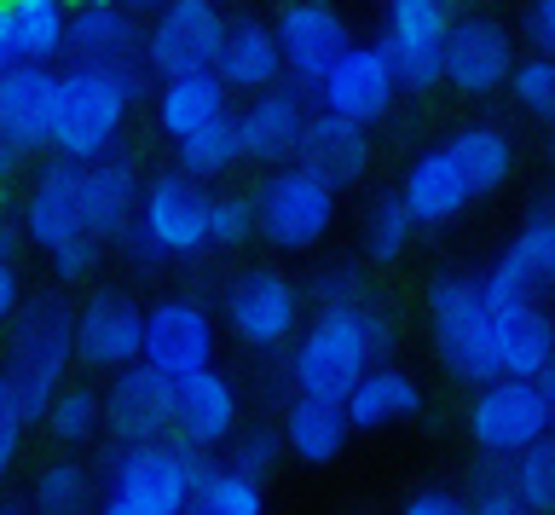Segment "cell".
I'll return each instance as SVG.
<instances>
[{
    "label": "cell",
    "instance_id": "cell-1",
    "mask_svg": "<svg viewBox=\"0 0 555 515\" xmlns=\"http://www.w3.org/2000/svg\"><path fill=\"white\" fill-rule=\"evenodd\" d=\"M393 348L399 324L382 301L319 307L312 324H301V336L289 342V394L341 405L364 383V371L393 365Z\"/></svg>",
    "mask_w": 555,
    "mask_h": 515
},
{
    "label": "cell",
    "instance_id": "cell-2",
    "mask_svg": "<svg viewBox=\"0 0 555 515\" xmlns=\"http://www.w3.org/2000/svg\"><path fill=\"white\" fill-rule=\"evenodd\" d=\"M428 342L440 371L457 388L498 383V348H492V307L480 296V272H434L428 296Z\"/></svg>",
    "mask_w": 555,
    "mask_h": 515
},
{
    "label": "cell",
    "instance_id": "cell-3",
    "mask_svg": "<svg viewBox=\"0 0 555 515\" xmlns=\"http://www.w3.org/2000/svg\"><path fill=\"white\" fill-rule=\"evenodd\" d=\"M128 93L93 64L59 70V116H52V157L59 163H99L121 151V123H128Z\"/></svg>",
    "mask_w": 555,
    "mask_h": 515
},
{
    "label": "cell",
    "instance_id": "cell-4",
    "mask_svg": "<svg viewBox=\"0 0 555 515\" xmlns=\"http://www.w3.org/2000/svg\"><path fill=\"white\" fill-rule=\"evenodd\" d=\"M336 209H341L336 185H324L301 163H284L255 192V237H267L278 255L319 249L330 237V227H336Z\"/></svg>",
    "mask_w": 555,
    "mask_h": 515
},
{
    "label": "cell",
    "instance_id": "cell-5",
    "mask_svg": "<svg viewBox=\"0 0 555 515\" xmlns=\"http://www.w3.org/2000/svg\"><path fill=\"white\" fill-rule=\"evenodd\" d=\"M191 475H197V452L180 440H145V446H111L104 463V498L139 504L151 515H185Z\"/></svg>",
    "mask_w": 555,
    "mask_h": 515
},
{
    "label": "cell",
    "instance_id": "cell-6",
    "mask_svg": "<svg viewBox=\"0 0 555 515\" xmlns=\"http://www.w3.org/2000/svg\"><path fill=\"white\" fill-rule=\"evenodd\" d=\"M220 313L249 353H284L301 336V289L278 267H249L225 284Z\"/></svg>",
    "mask_w": 555,
    "mask_h": 515
},
{
    "label": "cell",
    "instance_id": "cell-7",
    "mask_svg": "<svg viewBox=\"0 0 555 515\" xmlns=\"http://www.w3.org/2000/svg\"><path fill=\"white\" fill-rule=\"evenodd\" d=\"M7 365L35 376V383L52 388V394L69 383V365H76V307H69L59 289L24 296L17 319L7 324Z\"/></svg>",
    "mask_w": 555,
    "mask_h": 515
},
{
    "label": "cell",
    "instance_id": "cell-8",
    "mask_svg": "<svg viewBox=\"0 0 555 515\" xmlns=\"http://www.w3.org/2000/svg\"><path fill=\"white\" fill-rule=\"evenodd\" d=\"M468 440H475L480 458H520L527 446H538L550 435V405L538 383H520V376H498V383L475 388V400H468Z\"/></svg>",
    "mask_w": 555,
    "mask_h": 515
},
{
    "label": "cell",
    "instance_id": "cell-9",
    "mask_svg": "<svg viewBox=\"0 0 555 515\" xmlns=\"http://www.w3.org/2000/svg\"><path fill=\"white\" fill-rule=\"evenodd\" d=\"M446 36H451V7L446 0H388L382 18V53H388L399 93H428L446 81Z\"/></svg>",
    "mask_w": 555,
    "mask_h": 515
},
{
    "label": "cell",
    "instance_id": "cell-10",
    "mask_svg": "<svg viewBox=\"0 0 555 515\" xmlns=\"http://www.w3.org/2000/svg\"><path fill=\"white\" fill-rule=\"evenodd\" d=\"M225 12L215 0H168L156 12V24L145 29V64L156 81H173V76H203L220 64V47H225Z\"/></svg>",
    "mask_w": 555,
    "mask_h": 515
},
{
    "label": "cell",
    "instance_id": "cell-11",
    "mask_svg": "<svg viewBox=\"0 0 555 515\" xmlns=\"http://www.w3.org/2000/svg\"><path fill=\"white\" fill-rule=\"evenodd\" d=\"M220 353V324L203 301L191 296H163L156 307H145V365L163 371L168 383H185L197 371H215Z\"/></svg>",
    "mask_w": 555,
    "mask_h": 515
},
{
    "label": "cell",
    "instance_id": "cell-12",
    "mask_svg": "<svg viewBox=\"0 0 555 515\" xmlns=\"http://www.w3.org/2000/svg\"><path fill=\"white\" fill-rule=\"evenodd\" d=\"M208 197L203 180L180 175V168H168V175H156L145 185V197H139V232L156 244L163 261H197L208 255Z\"/></svg>",
    "mask_w": 555,
    "mask_h": 515
},
{
    "label": "cell",
    "instance_id": "cell-13",
    "mask_svg": "<svg viewBox=\"0 0 555 515\" xmlns=\"http://www.w3.org/2000/svg\"><path fill=\"white\" fill-rule=\"evenodd\" d=\"M312 99H319L324 116H336V123H353V128L371 133V123H382V116L393 111L399 76H393V64H388V53H382L376 41H353L324 70V81L312 88Z\"/></svg>",
    "mask_w": 555,
    "mask_h": 515
},
{
    "label": "cell",
    "instance_id": "cell-14",
    "mask_svg": "<svg viewBox=\"0 0 555 515\" xmlns=\"http://www.w3.org/2000/svg\"><path fill=\"white\" fill-rule=\"evenodd\" d=\"M145 353V307L128 289H93L76 307V365L87 371H128Z\"/></svg>",
    "mask_w": 555,
    "mask_h": 515
},
{
    "label": "cell",
    "instance_id": "cell-15",
    "mask_svg": "<svg viewBox=\"0 0 555 515\" xmlns=\"http://www.w3.org/2000/svg\"><path fill=\"white\" fill-rule=\"evenodd\" d=\"M272 36H278V53H284V76H289L301 93L319 88L330 64H336L347 47H353V36H347V18L330 7V0H289V7L278 12Z\"/></svg>",
    "mask_w": 555,
    "mask_h": 515
},
{
    "label": "cell",
    "instance_id": "cell-16",
    "mask_svg": "<svg viewBox=\"0 0 555 515\" xmlns=\"http://www.w3.org/2000/svg\"><path fill=\"white\" fill-rule=\"evenodd\" d=\"M173 400H180V383H168L145 359L116 371L111 388H104V435H111V446L173 440Z\"/></svg>",
    "mask_w": 555,
    "mask_h": 515
},
{
    "label": "cell",
    "instance_id": "cell-17",
    "mask_svg": "<svg viewBox=\"0 0 555 515\" xmlns=\"http://www.w3.org/2000/svg\"><path fill=\"white\" fill-rule=\"evenodd\" d=\"M515 70V36L486 12H463L451 18L446 36V88H457L463 99H486L498 88H509Z\"/></svg>",
    "mask_w": 555,
    "mask_h": 515
},
{
    "label": "cell",
    "instance_id": "cell-18",
    "mask_svg": "<svg viewBox=\"0 0 555 515\" xmlns=\"http://www.w3.org/2000/svg\"><path fill=\"white\" fill-rule=\"evenodd\" d=\"M17 232L24 244H35L52 261L59 249L81 244L87 232V215H81V168L76 163H59L52 157L41 175L29 180V197H24V215H17Z\"/></svg>",
    "mask_w": 555,
    "mask_h": 515
},
{
    "label": "cell",
    "instance_id": "cell-19",
    "mask_svg": "<svg viewBox=\"0 0 555 515\" xmlns=\"http://www.w3.org/2000/svg\"><path fill=\"white\" fill-rule=\"evenodd\" d=\"M243 428V394L225 371H197L180 383V400H173V440L185 446V452L197 458H215L225 452V440H232Z\"/></svg>",
    "mask_w": 555,
    "mask_h": 515
},
{
    "label": "cell",
    "instance_id": "cell-20",
    "mask_svg": "<svg viewBox=\"0 0 555 515\" xmlns=\"http://www.w3.org/2000/svg\"><path fill=\"white\" fill-rule=\"evenodd\" d=\"M52 116H59V70L52 64H12L0 76V140L17 157L52 151Z\"/></svg>",
    "mask_w": 555,
    "mask_h": 515
},
{
    "label": "cell",
    "instance_id": "cell-21",
    "mask_svg": "<svg viewBox=\"0 0 555 515\" xmlns=\"http://www.w3.org/2000/svg\"><path fill=\"white\" fill-rule=\"evenodd\" d=\"M307 93L295 88H267V93H255L249 105L237 111V133H243V163H260V168H284L295 163V145H301V133H307Z\"/></svg>",
    "mask_w": 555,
    "mask_h": 515
},
{
    "label": "cell",
    "instance_id": "cell-22",
    "mask_svg": "<svg viewBox=\"0 0 555 515\" xmlns=\"http://www.w3.org/2000/svg\"><path fill=\"white\" fill-rule=\"evenodd\" d=\"M399 203H405V215L416 227H451V220L475 203V192H468L457 157H451L446 145H428V151H416L405 163V175H399Z\"/></svg>",
    "mask_w": 555,
    "mask_h": 515
},
{
    "label": "cell",
    "instance_id": "cell-23",
    "mask_svg": "<svg viewBox=\"0 0 555 515\" xmlns=\"http://www.w3.org/2000/svg\"><path fill=\"white\" fill-rule=\"evenodd\" d=\"M139 197H145L139 192V163L128 151H111V157L81 168V215H87V232H93L99 244H116V237L133 227Z\"/></svg>",
    "mask_w": 555,
    "mask_h": 515
},
{
    "label": "cell",
    "instance_id": "cell-24",
    "mask_svg": "<svg viewBox=\"0 0 555 515\" xmlns=\"http://www.w3.org/2000/svg\"><path fill=\"white\" fill-rule=\"evenodd\" d=\"M423 405H428V394H423V383H416L405 365L364 371V383L341 400L347 428H353V435H388V428L423 417Z\"/></svg>",
    "mask_w": 555,
    "mask_h": 515
},
{
    "label": "cell",
    "instance_id": "cell-25",
    "mask_svg": "<svg viewBox=\"0 0 555 515\" xmlns=\"http://www.w3.org/2000/svg\"><path fill=\"white\" fill-rule=\"evenodd\" d=\"M295 163L312 168L324 185L347 192V185H359L364 175H371V133L353 128V123H336V116H324V111H312L301 145H295Z\"/></svg>",
    "mask_w": 555,
    "mask_h": 515
},
{
    "label": "cell",
    "instance_id": "cell-26",
    "mask_svg": "<svg viewBox=\"0 0 555 515\" xmlns=\"http://www.w3.org/2000/svg\"><path fill=\"white\" fill-rule=\"evenodd\" d=\"M492 348H498V376H520L538 383L544 365L555 359V319L544 301H520L492 313Z\"/></svg>",
    "mask_w": 555,
    "mask_h": 515
},
{
    "label": "cell",
    "instance_id": "cell-27",
    "mask_svg": "<svg viewBox=\"0 0 555 515\" xmlns=\"http://www.w3.org/2000/svg\"><path fill=\"white\" fill-rule=\"evenodd\" d=\"M278 435H284V458L307 463V469H330L347 440H353V428H347V411L330 405V400H307V394H289L284 400V423H278Z\"/></svg>",
    "mask_w": 555,
    "mask_h": 515
},
{
    "label": "cell",
    "instance_id": "cell-28",
    "mask_svg": "<svg viewBox=\"0 0 555 515\" xmlns=\"http://www.w3.org/2000/svg\"><path fill=\"white\" fill-rule=\"evenodd\" d=\"M215 76L225 81V93H267V88H278L284 53H278L272 24H260V18H232L225 24V47H220Z\"/></svg>",
    "mask_w": 555,
    "mask_h": 515
},
{
    "label": "cell",
    "instance_id": "cell-29",
    "mask_svg": "<svg viewBox=\"0 0 555 515\" xmlns=\"http://www.w3.org/2000/svg\"><path fill=\"white\" fill-rule=\"evenodd\" d=\"M220 116H232V93H225V81L215 70L156 81V128H163L173 145L191 140V133H203V128H215Z\"/></svg>",
    "mask_w": 555,
    "mask_h": 515
},
{
    "label": "cell",
    "instance_id": "cell-30",
    "mask_svg": "<svg viewBox=\"0 0 555 515\" xmlns=\"http://www.w3.org/2000/svg\"><path fill=\"white\" fill-rule=\"evenodd\" d=\"M446 151L457 157V168H463V180H468V192H475V203L492 197V192H503V185H509V175H515V140H509L503 128H492V123L457 128V133L446 140Z\"/></svg>",
    "mask_w": 555,
    "mask_h": 515
},
{
    "label": "cell",
    "instance_id": "cell-31",
    "mask_svg": "<svg viewBox=\"0 0 555 515\" xmlns=\"http://www.w3.org/2000/svg\"><path fill=\"white\" fill-rule=\"evenodd\" d=\"M99 498H104L99 480H93V469H87L76 452L41 463L35 480H29V510L35 515H93Z\"/></svg>",
    "mask_w": 555,
    "mask_h": 515
},
{
    "label": "cell",
    "instance_id": "cell-32",
    "mask_svg": "<svg viewBox=\"0 0 555 515\" xmlns=\"http://www.w3.org/2000/svg\"><path fill=\"white\" fill-rule=\"evenodd\" d=\"M185 515H267V487H260V480L232 475L220 458H197Z\"/></svg>",
    "mask_w": 555,
    "mask_h": 515
},
{
    "label": "cell",
    "instance_id": "cell-33",
    "mask_svg": "<svg viewBox=\"0 0 555 515\" xmlns=\"http://www.w3.org/2000/svg\"><path fill=\"white\" fill-rule=\"evenodd\" d=\"M12 29H17V59L52 64L69 47V0H7Z\"/></svg>",
    "mask_w": 555,
    "mask_h": 515
},
{
    "label": "cell",
    "instance_id": "cell-34",
    "mask_svg": "<svg viewBox=\"0 0 555 515\" xmlns=\"http://www.w3.org/2000/svg\"><path fill=\"white\" fill-rule=\"evenodd\" d=\"M41 428L64 446V452H81V446H93V440L104 435V394H99L93 383H64L59 394H52Z\"/></svg>",
    "mask_w": 555,
    "mask_h": 515
},
{
    "label": "cell",
    "instance_id": "cell-35",
    "mask_svg": "<svg viewBox=\"0 0 555 515\" xmlns=\"http://www.w3.org/2000/svg\"><path fill=\"white\" fill-rule=\"evenodd\" d=\"M173 157H180V175H191V180H220V175H232V168L243 163L237 111L220 116L215 128H203V133H191V140H180V145H173Z\"/></svg>",
    "mask_w": 555,
    "mask_h": 515
},
{
    "label": "cell",
    "instance_id": "cell-36",
    "mask_svg": "<svg viewBox=\"0 0 555 515\" xmlns=\"http://www.w3.org/2000/svg\"><path fill=\"white\" fill-rule=\"evenodd\" d=\"M411 232H416V220L405 215L399 192L364 203V220H359V249H364V261H376V267L399 261V255L411 249Z\"/></svg>",
    "mask_w": 555,
    "mask_h": 515
},
{
    "label": "cell",
    "instance_id": "cell-37",
    "mask_svg": "<svg viewBox=\"0 0 555 515\" xmlns=\"http://www.w3.org/2000/svg\"><path fill=\"white\" fill-rule=\"evenodd\" d=\"M503 255L527 272V284L538 289V296H555V215L527 209V220H520V232L509 237Z\"/></svg>",
    "mask_w": 555,
    "mask_h": 515
},
{
    "label": "cell",
    "instance_id": "cell-38",
    "mask_svg": "<svg viewBox=\"0 0 555 515\" xmlns=\"http://www.w3.org/2000/svg\"><path fill=\"white\" fill-rule=\"evenodd\" d=\"M509 487L527 515H555V435H544L520 458H509Z\"/></svg>",
    "mask_w": 555,
    "mask_h": 515
},
{
    "label": "cell",
    "instance_id": "cell-39",
    "mask_svg": "<svg viewBox=\"0 0 555 515\" xmlns=\"http://www.w3.org/2000/svg\"><path fill=\"white\" fill-rule=\"evenodd\" d=\"M220 463L232 475H243V480H260L267 487V475L284 463V435H278V423H243L232 440H225V452H220Z\"/></svg>",
    "mask_w": 555,
    "mask_h": 515
},
{
    "label": "cell",
    "instance_id": "cell-40",
    "mask_svg": "<svg viewBox=\"0 0 555 515\" xmlns=\"http://www.w3.org/2000/svg\"><path fill=\"white\" fill-rule=\"evenodd\" d=\"M47 405H52V388H41L35 376L12 371L7 359H0V423H7V428L47 423Z\"/></svg>",
    "mask_w": 555,
    "mask_h": 515
},
{
    "label": "cell",
    "instance_id": "cell-41",
    "mask_svg": "<svg viewBox=\"0 0 555 515\" xmlns=\"http://www.w3.org/2000/svg\"><path fill=\"white\" fill-rule=\"evenodd\" d=\"M509 99L538 123H555V59H515L509 70Z\"/></svg>",
    "mask_w": 555,
    "mask_h": 515
},
{
    "label": "cell",
    "instance_id": "cell-42",
    "mask_svg": "<svg viewBox=\"0 0 555 515\" xmlns=\"http://www.w3.org/2000/svg\"><path fill=\"white\" fill-rule=\"evenodd\" d=\"M463 498H468V510H475V515H515L520 510V498L509 487V463H503V458H480L475 469H468Z\"/></svg>",
    "mask_w": 555,
    "mask_h": 515
},
{
    "label": "cell",
    "instance_id": "cell-43",
    "mask_svg": "<svg viewBox=\"0 0 555 515\" xmlns=\"http://www.w3.org/2000/svg\"><path fill=\"white\" fill-rule=\"evenodd\" d=\"M249 237H255V197L208 203V249H243Z\"/></svg>",
    "mask_w": 555,
    "mask_h": 515
},
{
    "label": "cell",
    "instance_id": "cell-44",
    "mask_svg": "<svg viewBox=\"0 0 555 515\" xmlns=\"http://www.w3.org/2000/svg\"><path fill=\"white\" fill-rule=\"evenodd\" d=\"M364 296V272L353 261H330L312 272V307H359Z\"/></svg>",
    "mask_w": 555,
    "mask_h": 515
},
{
    "label": "cell",
    "instance_id": "cell-45",
    "mask_svg": "<svg viewBox=\"0 0 555 515\" xmlns=\"http://www.w3.org/2000/svg\"><path fill=\"white\" fill-rule=\"evenodd\" d=\"M393 515H475V510H468V498L457 487H416L399 498Z\"/></svg>",
    "mask_w": 555,
    "mask_h": 515
},
{
    "label": "cell",
    "instance_id": "cell-46",
    "mask_svg": "<svg viewBox=\"0 0 555 515\" xmlns=\"http://www.w3.org/2000/svg\"><path fill=\"white\" fill-rule=\"evenodd\" d=\"M99 261H104V244H99V237H81V244H69V249L52 255V272H59V284H81V279H93V272H99Z\"/></svg>",
    "mask_w": 555,
    "mask_h": 515
},
{
    "label": "cell",
    "instance_id": "cell-47",
    "mask_svg": "<svg viewBox=\"0 0 555 515\" xmlns=\"http://www.w3.org/2000/svg\"><path fill=\"white\" fill-rule=\"evenodd\" d=\"M527 41L538 59H555V0H527Z\"/></svg>",
    "mask_w": 555,
    "mask_h": 515
},
{
    "label": "cell",
    "instance_id": "cell-48",
    "mask_svg": "<svg viewBox=\"0 0 555 515\" xmlns=\"http://www.w3.org/2000/svg\"><path fill=\"white\" fill-rule=\"evenodd\" d=\"M116 249H121V261H128L133 272H163V267H168L163 255H156V244H151V237L139 232V220H133V227L116 237Z\"/></svg>",
    "mask_w": 555,
    "mask_h": 515
},
{
    "label": "cell",
    "instance_id": "cell-49",
    "mask_svg": "<svg viewBox=\"0 0 555 515\" xmlns=\"http://www.w3.org/2000/svg\"><path fill=\"white\" fill-rule=\"evenodd\" d=\"M17 307H24V272L17 261H0V331L17 319Z\"/></svg>",
    "mask_w": 555,
    "mask_h": 515
},
{
    "label": "cell",
    "instance_id": "cell-50",
    "mask_svg": "<svg viewBox=\"0 0 555 515\" xmlns=\"http://www.w3.org/2000/svg\"><path fill=\"white\" fill-rule=\"evenodd\" d=\"M12 64H24V59H17V29H12V7H7V0H0V76H7Z\"/></svg>",
    "mask_w": 555,
    "mask_h": 515
},
{
    "label": "cell",
    "instance_id": "cell-51",
    "mask_svg": "<svg viewBox=\"0 0 555 515\" xmlns=\"http://www.w3.org/2000/svg\"><path fill=\"white\" fill-rule=\"evenodd\" d=\"M17 452H24V428H7V423H0V487H7Z\"/></svg>",
    "mask_w": 555,
    "mask_h": 515
},
{
    "label": "cell",
    "instance_id": "cell-52",
    "mask_svg": "<svg viewBox=\"0 0 555 515\" xmlns=\"http://www.w3.org/2000/svg\"><path fill=\"white\" fill-rule=\"evenodd\" d=\"M538 394H544V405H550V435H555V359L544 365V376H538Z\"/></svg>",
    "mask_w": 555,
    "mask_h": 515
},
{
    "label": "cell",
    "instance_id": "cell-53",
    "mask_svg": "<svg viewBox=\"0 0 555 515\" xmlns=\"http://www.w3.org/2000/svg\"><path fill=\"white\" fill-rule=\"evenodd\" d=\"M17 168H24V157H17V151H12L7 140H0V185H12V175H17Z\"/></svg>",
    "mask_w": 555,
    "mask_h": 515
},
{
    "label": "cell",
    "instance_id": "cell-54",
    "mask_svg": "<svg viewBox=\"0 0 555 515\" xmlns=\"http://www.w3.org/2000/svg\"><path fill=\"white\" fill-rule=\"evenodd\" d=\"M93 515H151V510H139V504H121V498H99V510Z\"/></svg>",
    "mask_w": 555,
    "mask_h": 515
},
{
    "label": "cell",
    "instance_id": "cell-55",
    "mask_svg": "<svg viewBox=\"0 0 555 515\" xmlns=\"http://www.w3.org/2000/svg\"><path fill=\"white\" fill-rule=\"evenodd\" d=\"M121 7H128V12H163L168 0H121Z\"/></svg>",
    "mask_w": 555,
    "mask_h": 515
},
{
    "label": "cell",
    "instance_id": "cell-56",
    "mask_svg": "<svg viewBox=\"0 0 555 515\" xmlns=\"http://www.w3.org/2000/svg\"><path fill=\"white\" fill-rule=\"evenodd\" d=\"M0 515H35L29 504H0Z\"/></svg>",
    "mask_w": 555,
    "mask_h": 515
},
{
    "label": "cell",
    "instance_id": "cell-57",
    "mask_svg": "<svg viewBox=\"0 0 555 515\" xmlns=\"http://www.w3.org/2000/svg\"><path fill=\"white\" fill-rule=\"evenodd\" d=\"M81 7H121V0H81Z\"/></svg>",
    "mask_w": 555,
    "mask_h": 515
},
{
    "label": "cell",
    "instance_id": "cell-58",
    "mask_svg": "<svg viewBox=\"0 0 555 515\" xmlns=\"http://www.w3.org/2000/svg\"><path fill=\"white\" fill-rule=\"evenodd\" d=\"M550 163H555V123H550Z\"/></svg>",
    "mask_w": 555,
    "mask_h": 515
},
{
    "label": "cell",
    "instance_id": "cell-59",
    "mask_svg": "<svg viewBox=\"0 0 555 515\" xmlns=\"http://www.w3.org/2000/svg\"><path fill=\"white\" fill-rule=\"evenodd\" d=\"M515 515H527V510H515Z\"/></svg>",
    "mask_w": 555,
    "mask_h": 515
},
{
    "label": "cell",
    "instance_id": "cell-60",
    "mask_svg": "<svg viewBox=\"0 0 555 515\" xmlns=\"http://www.w3.org/2000/svg\"><path fill=\"white\" fill-rule=\"evenodd\" d=\"M0 220H7V215H0Z\"/></svg>",
    "mask_w": 555,
    "mask_h": 515
}]
</instances>
